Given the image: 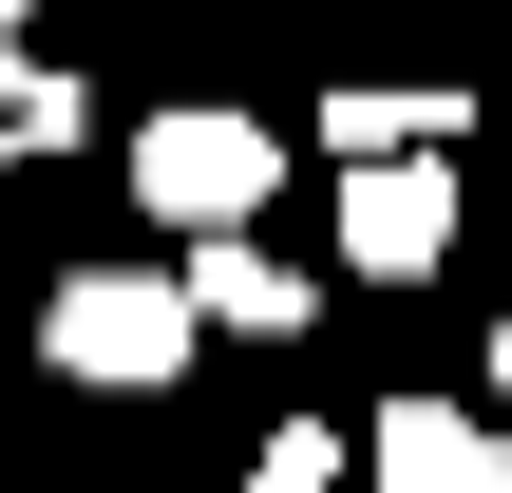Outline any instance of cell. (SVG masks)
<instances>
[{"instance_id": "3957f363", "label": "cell", "mask_w": 512, "mask_h": 493, "mask_svg": "<svg viewBox=\"0 0 512 493\" xmlns=\"http://www.w3.org/2000/svg\"><path fill=\"white\" fill-rule=\"evenodd\" d=\"M456 247V171L437 152H342V266L361 285H418Z\"/></svg>"}, {"instance_id": "9c48e42d", "label": "cell", "mask_w": 512, "mask_h": 493, "mask_svg": "<svg viewBox=\"0 0 512 493\" xmlns=\"http://www.w3.org/2000/svg\"><path fill=\"white\" fill-rule=\"evenodd\" d=\"M494 399H512V304H494Z\"/></svg>"}, {"instance_id": "6da1fadb", "label": "cell", "mask_w": 512, "mask_h": 493, "mask_svg": "<svg viewBox=\"0 0 512 493\" xmlns=\"http://www.w3.org/2000/svg\"><path fill=\"white\" fill-rule=\"evenodd\" d=\"M190 285H152V266H76V285H38V361L57 380H95V399H152V380H190Z\"/></svg>"}, {"instance_id": "277c9868", "label": "cell", "mask_w": 512, "mask_h": 493, "mask_svg": "<svg viewBox=\"0 0 512 493\" xmlns=\"http://www.w3.org/2000/svg\"><path fill=\"white\" fill-rule=\"evenodd\" d=\"M171 285H190V323H228V342H304V323H323V285H304V266H266L247 228H190V266H171Z\"/></svg>"}, {"instance_id": "5b68a950", "label": "cell", "mask_w": 512, "mask_h": 493, "mask_svg": "<svg viewBox=\"0 0 512 493\" xmlns=\"http://www.w3.org/2000/svg\"><path fill=\"white\" fill-rule=\"evenodd\" d=\"M361 475L380 493H494V418H456V399H380V437H361Z\"/></svg>"}, {"instance_id": "ba28073f", "label": "cell", "mask_w": 512, "mask_h": 493, "mask_svg": "<svg viewBox=\"0 0 512 493\" xmlns=\"http://www.w3.org/2000/svg\"><path fill=\"white\" fill-rule=\"evenodd\" d=\"M19 76H38V57H19V0H0V95H19Z\"/></svg>"}, {"instance_id": "52a82bcc", "label": "cell", "mask_w": 512, "mask_h": 493, "mask_svg": "<svg viewBox=\"0 0 512 493\" xmlns=\"http://www.w3.org/2000/svg\"><path fill=\"white\" fill-rule=\"evenodd\" d=\"M247 493H342V437H323V418H285V437L247 456Z\"/></svg>"}, {"instance_id": "8992f818", "label": "cell", "mask_w": 512, "mask_h": 493, "mask_svg": "<svg viewBox=\"0 0 512 493\" xmlns=\"http://www.w3.org/2000/svg\"><path fill=\"white\" fill-rule=\"evenodd\" d=\"M456 114H475V95H437V76H361V95H323V171H342V152H437Z\"/></svg>"}, {"instance_id": "7a4b0ae2", "label": "cell", "mask_w": 512, "mask_h": 493, "mask_svg": "<svg viewBox=\"0 0 512 493\" xmlns=\"http://www.w3.org/2000/svg\"><path fill=\"white\" fill-rule=\"evenodd\" d=\"M133 190H152L171 228H266L285 133H266V114H228V95H190V114H152V133H133Z\"/></svg>"}, {"instance_id": "30bf717a", "label": "cell", "mask_w": 512, "mask_h": 493, "mask_svg": "<svg viewBox=\"0 0 512 493\" xmlns=\"http://www.w3.org/2000/svg\"><path fill=\"white\" fill-rule=\"evenodd\" d=\"M494 493H512V475H494Z\"/></svg>"}]
</instances>
